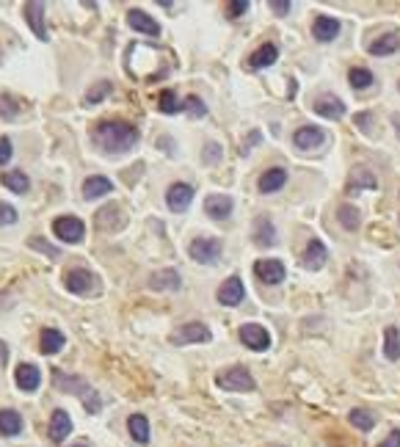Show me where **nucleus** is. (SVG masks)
I'll return each instance as SVG.
<instances>
[{"label":"nucleus","mask_w":400,"mask_h":447,"mask_svg":"<svg viewBox=\"0 0 400 447\" xmlns=\"http://www.w3.org/2000/svg\"><path fill=\"white\" fill-rule=\"evenodd\" d=\"M91 141L108 155H124L138 144V127L130 122H97Z\"/></svg>","instance_id":"obj_1"},{"label":"nucleus","mask_w":400,"mask_h":447,"mask_svg":"<svg viewBox=\"0 0 400 447\" xmlns=\"http://www.w3.org/2000/svg\"><path fill=\"white\" fill-rule=\"evenodd\" d=\"M12 160V138H0V166H3V163H9Z\"/></svg>","instance_id":"obj_43"},{"label":"nucleus","mask_w":400,"mask_h":447,"mask_svg":"<svg viewBox=\"0 0 400 447\" xmlns=\"http://www.w3.org/2000/svg\"><path fill=\"white\" fill-rule=\"evenodd\" d=\"M326 257H329V252H326L323 241L312 238L309 246H307V252H304V268L307 271H320L326 265Z\"/></svg>","instance_id":"obj_19"},{"label":"nucleus","mask_w":400,"mask_h":447,"mask_svg":"<svg viewBox=\"0 0 400 447\" xmlns=\"http://www.w3.org/2000/svg\"><path fill=\"white\" fill-rule=\"evenodd\" d=\"M127 25H130L133 31L144 34V36H160V25H157L146 12H141V9H133V12L127 14Z\"/></svg>","instance_id":"obj_15"},{"label":"nucleus","mask_w":400,"mask_h":447,"mask_svg":"<svg viewBox=\"0 0 400 447\" xmlns=\"http://www.w3.org/2000/svg\"><path fill=\"white\" fill-rule=\"evenodd\" d=\"M127 430H130L135 444H146L149 441V422H146L144 414H130L127 417Z\"/></svg>","instance_id":"obj_27"},{"label":"nucleus","mask_w":400,"mask_h":447,"mask_svg":"<svg viewBox=\"0 0 400 447\" xmlns=\"http://www.w3.org/2000/svg\"><path fill=\"white\" fill-rule=\"evenodd\" d=\"M0 433L3 436H20L23 433V417L14 408H3L0 411Z\"/></svg>","instance_id":"obj_25"},{"label":"nucleus","mask_w":400,"mask_h":447,"mask_svg":"<svg viewBox=\"0 0 400 447\" xmlns=\"http://www.w3.org/2000/svg\"><path fill=\"white\" fill-rule=\"evenodd\" d=\"M243 298H246V287H243L241 276H230L219 287V304H224V307H238Z\"/></svg>","instance_id":"obj_11"},{"label":"nucleus","mask_w":400,"mask_h":447,"mask_svg":"<svg viewBox=\"0 0 400 447\" xmlns=\"http://www.w3.org/2000/svg\"><path fill=\"white\" fill-rule=\"evenodd\" d=\"M31 246H34V249H39V252H45V254H50V257H58V249H56V246H50V243H45V241H39V238H34V241H31Z\"/></svg>","instance_id":"obj_44"},{"label":"nucleus","mask_w":400,"mask_h":447,"mask_svg":"<svg viewBox=\"0 0 400 447\" xmlns=\"http://www.w3.org/2000/svg\"><path fill=\"white\" fill-rule=\"evenodd\" d=\"M14 381H17V386L23 392H36L39 384H42V373H39L36 364H20L17 373H14Z\"/></svg>","instance_id":"obj_17"},{"label":"nucleus","mask_w":400,"mask_h":447,"mask_svg":"<svg viewBox=\"0 0 400 447\" xmlns=\"http://www.w3.org/2000/svg\"><path fill=\"white\" fill-rule=\"evenodd\" d=\"M392 124H395V133L400 135V113H392Z\"/></svg>","instance_id":"obj_48"},{"label":"nucleus","mask_w":400,"mask_h":447,"mask_svg":"<svg viewBox=\"0 0 400 447\" xmlns=\"http://www.w3.org/2000/svg\"><path fill=\"white\" fill-rule=\"evenodd\" d=\"M23 14H25L28 25L34 28V34L45 42V39H47V28H45V3H39V0H31V3H25Z\"/></svg>","instance_id":"obj_14"},{"label":"nucleus","mask_w":400,"mask_h":447,"mask_svg":"<svg viewBox=\"0 0 400 447\" xmlns=\"http://www.w3.org/2000/svg\"><path fill=\"white\" fill-rule=\"evenodd\" d=\"M213 334L205 323H185L182 329H177L171 334V342L174 345H188V342H210Z\"/></svg>","instance_id":"obj_7"},{"label":"nucleus","mask_w":400,"mask_h":447,"mask_svg":"<svg viewBox=\"0 0 400 447\" xmlns=\"http://www.w3.org/2000/svg\"><path fill=\"white\" fill-rule=\"evenodd\" d=\"M53 232L64 241V243H80L83 235H86V227H83V221L75 218V215H61L53 221Z\"/></svg>","instance_id":"obj_6"},{"label":"nucleus","mask_w":400,"mask_h":447,"mask_svg":"<svg viewBox=\"0 0 400 447\" xmlns=\"http://www.w3.org/2000/svg\"><path fill=\"white\" fill-rule=\"evenodd\" d=\"M75 447H86V444H75Z\"/></svg>","instance_id":"obj_49"},{"label":"nucleus","mask_w":400,"mask_h":447,"mask_svg":"<svg viewBox=\"0 0 400 447\" xmlns=\"http://www.w3.org/2000/svg\"><path fill=\"white\" fill-rule=\"evenodd\" d=\"M190 201H193V188H190L188 182H174V185L166 190V204H168V210H174V212H185V210L190 207Z\"/></svg>","instance_id":"obj_8"},{"label":"nucleus","mask_w":400,"mask_h":447,"mask_svg":"<svg viewBox=\"0 0 400 447\" xmlns=\"http://www.w3.org/2000/svg\"><path fill=\"white\" fill-rule=\"evenodd\" d=\"M337 218H340V224H342L348 232H353V230L359 227V210H356L353 204H342V207L337 210Z\"/></svg>","instance_id":"obj_34"},{"label":"nucleus","mask_w":400,"mask_h":447,"mask_svg":"<svg viewBox=\"0 0 400 447\" xmlns=\"http://www.w3.org/2000/svg\"><path fill=\"white\" fill-rule=\"evenodd\" d=\"M249 9H252V3H249V0H232V3H227V14H230L232 20L243 17Z\"/></svg>","instance_id":"obj_39"},{"label":"nucleus","mask_w":400,"mask_h":447,"mask_svg":"<svg viewBox=\"0 0 400 447\" xmlns=\"http://www.w3.org/2000/svg\"><path fill=\"white\" fill-rule=\"evenodd\" d=\"M64 285H67V290L75 293V296H89V293H97V290H100L97 276H94L91 271H86V268H72V271H67Z\"/></svg>","instance_id":"obj_5"},{"label":"nucleus","mask_w":400,"mask_h":447,"mask_svg":"<svg viewBox=\"0 0 400 447\" xmlns=\"http://www.w3.org/2000/svg\"><path fill=\"white\" fill-rule=\"evenodd\" d=\"M285 182H287V171H285L282 166H274V168H268V171L260 177L257 188H260L263 193H276V190L285 188Z\"/></svg>","instance_id":"obj_21"},{"label":"nucleus","mask_w":400,"mask_h":447,"mask_svg":"<svg viewBox=\"0 0 400 447\" xmlns=\"http://www.w3.org/2000/svg\"><path fill=\"white\" fill-rule=\"evenodd\" d=\"M232 207H235V201L230 196H224V193H213V196L205 199V212L213 221H227L232 215Z\"/></svg>","instance_id":"obj_13"},{"label":"nucleus","mask_w":400,"mask_h":447,"mask_svg":"<svg viewBox=\"0 0 400 447\" xmlns=\"http://www.w3.org/2000/svg\"><path fill=\"white\" fill-rule=\"evenodd\" d=\"M290 9H293L290 0H271V12H274V14H279V17L290 14Z\"/></svg>","instance_id":"obj_42"},{"label":"nucleus","mask_w":400,"mask_h":447,"mask_svg":"<svg viewBox=\"0 0 400 447\" xmlns=\"http://www.w3.org/2000/svg\"><path fill=\"white\" fill-rule=\"evenodd\" d=\"M348 80H351V86H353L356 91H362V89H370L375 78H373V72H370V69L356 67V69H351V72H348Z\"/></svg>","instance_id":"obj_33"},{"label":"nucleus","mask_w":400,"mask_h":447,"mask_svg":"<svg viewBox=\"0 0 400 447\" xmlns=\"http://www.w3.org/2000/svg\"><path fill=\"white\" fill-rule=\"evenodd\" d=\"M12 224H17V210L0 201V227H12Z\"/></svg>","instance_id":"obj_40"},{"label":"nucleus","mask_w":400,"mask_h":447,"mask_svg":"<svg viewBox=\"0 0 400 447\" xmlns=\"http://www.w3.org/2000/svg\"><path fill=\"white\" fill-rule=\"evenodd\" d=\"M113 190V185H111V179L108 177H89L86 182H83V196L91 201V199H102V196H108Z\"/></svg>","instance_id":"obj_24"},{"label":"nucleus","mask_w":400,"mask_h":447,"mask_svg":"<svg viewBox=\"0 0 400 447\" xmlns=\"http://www.w3.org/2000/svg\"><path fill=\"white\" fill-rule=\"evenodd\" d=\"M362 185H364V188H375V177L370 174V168H362V166H359V168L351 174V182H348V188H351V190L356 188V190H359Z\"/></svg>","instance_id":"obj_37"},{"label":"nucleus","mask_w":400,"mask_h":447,"mask_svg":"<svg viewBox=\"0 0 400 447\" xmlns=\"http://www.w3.org/2000/svg\"><path fill=\"white\" fill-rule=\"evenodd\" d=\"M149 287H152V290H179V274H177L174 268L157 271V274H152Z\"/></svg>","instance_id":"obj_26"},{"label":"nucleus","mask_w":400,"mask_h":447,"mask_svg":"<svg viewBox=\"0 0 400 447\" xmlns=\"http://www.w3.org/2000/svg\"><path fill=\"white\" fill-rule=\"evenodd\" d=\"M384 356L386 359H400V334H397V329H386L384 331Z\"/></svg>","instance_id":"obj_31"},{"label":"nucleus","mask_w":400,"mask_h":447,"mask_svg":"<svg viewBox=\"0 0 400 447\" xmlns=\"http://www.w3.org/2000/svg\"><path fill=\"white\" fill-rule=\"evenodd\" d=\"M271 447H282V444H271Z\"/></svg>","instance_id":"obj_50"},{"label":"nucleus","mask_w":400,"mask_h":447,"mask_svg":"<svg viewBox=\"0 0 400 447\" xmlns=\"http://www.w3.org/2000/svg\"><path fill=\"white\" fill-rule=\"evenodd\" d=\"M348 419H351V425L353 428H359V430H373V425H375V417L370 414V411H364V408H353L351 414H348Z\"/></svg>","instance_id":"obj_35"},{"label":"nucleus","mask_w":400,"mask_h":447,"mask_svg":"<svg viewBox=\"0 0 400 447\" xmlns=\"http://www.w3.org/2000/svg\"><path fill=\"white\" fill-rule=\"evenodd\" d=\"M340 34V23L334 17H326V14H318L315 23H312V36L318 42H334Z\"/></svg>","instance_id":"obj_16"},{"label":"nucleus","mask_w":400,"mask_h":447,"mask_svg":"<svg viewBox=\"0 0 400 447\" xmlns=\"http://www.w3.org/2000/svg\"><path fill=\"white\" fill-rule=\"evenodd\" d=\"M397 45H400V39L395 34H386V36H378L375 42H370L367 50H370V56H389L397 50Z\"/></svg>","instance_id":"obj_30"},{"label":"nucleus","mask_w":400,"mask_h":447,"mask_svg":"<svg viewBox=\"0 0 400 447\" xmlns=\"http://www.w3.org/2000/svg\"><path fill=\"white\" fill-rule=\"evenodd\" d=\"M182 111H185L190 119H202V116L208 113V105H205L202 100H199L196 94H190V97L182 100Z\"/></svg>","instance_id":"obj_36"},{"label":"nucleus","mask_w":400,"mask_h":447,"mask_svg":"<svg viewBox=\"0 0 400 447\" xmlns=\"http://www.w3.org/2000/svg\"><path fill=\"white\" fill-rule=\"evenodd\" d=\"M293 144H296L298 149H315V146H323V144H326V133H323V127L307 124V127H298V130H296Z\"/></svg>","instance_id":"obj_12"},{"label":"nucleus","mask_w":400,"mask_h":447,"mask_svg":"<svg viewBox=\"0 0 400 447\" xmlns=\"http://www.w3.org/2000/svg\"><path fill=\"white\" fill-rule=\"evenodd\" d=\"M367 122H370V113H359V116H356V124H359L364 133H370V124H367Z\"/></svg>","instance_id":"obj_47"},{"label":"nucleus","mask_w":400,"mask_h":447,"mask_svg":"<svg viewBox=\"0 0 400 447\" xmlns=\"http://www.w3.org/2000/svg\"><path fill=\"white\" fill-rule=\"evenodd\" d=\"M216 384L221 386V389H230V392H252L257 384H254V378H252V373L246 370V367H230V370H224L219 378H216Z\"/></svg>","instance_id":"obj_4"},{"label":"nucleus","mask_w":400,"mask_h":447,"mask_svg":"<svg viewBox=\"0 0 400 447\" xmlns=\"http://www.w3.org/2000/svg\"><path fill=\"white\" fill-rule=\"evenodd\" d=\"M254 274H257L265 285H279V282H285L287 268H285L282 260H260V263H254Z\"/></svg>","instance_id":"obj_10"},{"label":"nucleus","mask_w":400,"mask_h":447,"mask_svg":"<svg viewBox=\"0 0 400 447\" xmlns=\"http://www.w3.org/2000/svg\"><path fill=\"white\" fill-rule=\"evenodd\" d=\"M254 243L263 246V249L276 246V227H274V224H271L265 215L254 221Z\"/></svg>","instance_id":"obj_22"},{"label":"nucleus","mask_w":400,"mask_h":447,"mask_svg":"<svg viewBox=\"0 0 400 447\" xmlns=\"http://www.w3.org/2000/svg\"><path fill=\"white\" fill-rule=\"evenodd\" d=\"M157 111L160 113H179L182 111V102L177 100V94L171 91V89H166V91H160V97H157Z\"/></svg>","instance_id":"obj_32"},{"label":"nucleus","mask_w":400,"mask_h":447,"mask_svg":"<svg viewBox=\"0 0 400 447\" xmlns=\"http://www.w3.org/2000/svg\"><path fill=\"white\" fill-rule=\"evenodd\" d=\"M315 113H320L323 119H342L345 116V102L337 97H320L315 102Z\"/></svg>","instance_id":"obj_23"},{"label":"nucleus","mask_w":400,"mask_h":447,"mask_svg":"<svg viewBox=\"0 0 400 447\" xmlns=\"http://www.w3.org/2000/svg\"><path fill=\"white\" fill-rule=\"evenodd\" d=\"M378 447H400V430H392V433H389Z\"/></svg>","instance_id":"obj_46"},{"label":"nucleus","mask_w":400,"mask_h":447,"mask_svg":"<svg viewBox=\"0 0 400 447\" xmlns=\"http://www.w3.org/2000/svg\"><path fill=\"white\" fill-rule=\"evenodd\" d=\"M64 345H67V340H64L61 331H56V329H45L42 331V353L45 356H56Z\"/></svg>","instance_id":"obj_28"},{"label":"nucleus","mask_w":400,"mask_h":447,"mask_svg":"<svg viewBox=\"0 0 400 447\" xmlns=\"http://www.w3.org/2000/svg\"><path fill=\"white\" fill-rule=\"evenodd\" d=\"M53 384H56V389H61V392L78 395V397L83 400V406H86L91 414H97V411L102 408L100 395L91 389V384H89L86 378H80V375H67L64 370H53Z\"/></svg>","instance_id":"obj_2"},{"label":"nucleus","mask_w":400,"mask_h":447,"mask_svg":"<svg viewBox=\"0 0 400 447\" xmlns=\"http://www.w3.org/2000/svg\"><path fill=\"white\" fill-rule=\"evenodd\" d=\"M69 433H72V419H69V414H67L64 408H56L53 417H50V439H53L56 444H61Z\"/></svg>","instance_id":"obj_20"},{"label":"nucleus","mask_w":400,"mask_h":447,"mask_svg":"<svg viewBox=\"0 0 400 447\" xmlns=\"http://www.w3.org/2000/svg\"><path fill=\"white\" fill-rule=\"evenodd\" d=\"M219 157H221V146L219 144H208L205 152H202V160L213 166V163H219Z\"/></svg>","instance_id":"obj_41"},{"label":"nucleus","mask_w":400,"mask_h":447,"mask_svg":"<svg viewBox=\"0 0 400 447\" xmlns=\"http://www.w3.org/2000/svg\"><path fill=\"white\" fill-rule=\"evenodd\" d=\"M0 113H3L6 119H14V102H12V97H3V105H0Z\"/></svg>","instance_id":"obj_45"},{"label":"nucleus","mask_w":400,"mask_h":447,"mask_svg":"<svg viewBox=\"0 0 400 447\" xmlns=\"http://www.w3.org/2000/svg\"><path fill=\"white\" fill-rule=\"evenodd\" d=\"M0 182H3L9 190H14V193H25L31 188V179L25 177V171H3L0 174Z\"/></svg>","instance_id":"obj_29"},{"label":"nucleus","mask_w":400,"mask_h":447,"mask_svg":"<svg viewBox=\"0 0 400 447\" xmlns=\"http://www.w3.org/2000/svg\"><path fill=\"white\" fill-rule=\"evenodd\" d=\"M279 58V47L274 42H265L263 47H257L252 56H249V67L252 69H265V67H274Z\"/></svg>","instance_id":"obj_18"},{"label":"nucleus","mask_w":400,"mask_h":447,"mask_svg":"<svg viewBox=\"0 0 400 447\" xmlns=\"http://www.w3.org/2000/svg\"><path fill=\"white\" fill-rule=\"evenodd\" d=\"M221 249H224V243H221L219 238H196V241L188 246V254H190L196 263H202V265H213V263H219Z\"/></svg>","instance_id":"obj_3"},{"label":"nucleus","mask_w":400,"mask_h":447,"mask_svg":"<svg viewBox=\"0 0 400 447\" xmlns=\"http://www.w3.org/2000/svg\"><path fill=\"white\" fill-rule=\"evenodd\" d=\"M241 340H243V345L252 348V351H265V348L271 345V334H268V329H263L260 323H246V326H241Z\"/></svg>","instance_id":"obj_9"},{"label":"nucleus","mask_w":400,"mask_h":447,"mask_svg":"<svg viewBox=\"0 0 400 447\" xmlns=\"http://www.w3.org/2000/svg\"><path fill=\"white\" fill-rule=\"evenodd\" d=\"M113 91V83L111 80H100L97 86H91L89 89V94H86V105H97L102 97H108Z\"/></svg>","instance_id":"obj_38"}]
</instances>
